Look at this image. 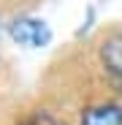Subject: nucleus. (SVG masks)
Wrapping results in <instances>:
<instances>
[{
  "label": "nucleus",
  "mask_w": 122,
  "mask_h": 125,
  "mask_svg": "<svg viewBox=\"0 0 122 125\" xmlns=\"http://www.w3.org/2000/svg\"><path fill=\"white\" fill-rule=\"evenodd\" d=\"M98 62L106 82L114 90H122V30H109L98 41Z\"/></svg>",
  "instance_id": "nucleus-1"
},
{
  "label": "nucleus",
  "mask_w": 122,
  "mask_h": 125,
  "mask_svg": "<svg viewBox=\"0 0 122 125\" xmlns=\"http://www.w3.org/2000/svg\"><path fill=\"white\" fill-rule=\"evenodd\" d=\"M11 38L16 41L19 46H27V49H41L52 41V30L46 27L44 19H30L22 16L11 25Z\"/></svg>",
  "instance_id": "nucleus-2"
},
{
  "label": "nucleus",
  "mask_w": 122,
  "mask_h": 125,
  "mask_svg": "<svg viewBox=\"0 0 122 125\" xmlns=\"http://www.w3.org/2000/svg\"><path fill=\"white\" fill-rule=\"evenodd\" d=\"M79 125H122V103L103 98L81 109Z\"/></svg>",
  "instance_id": "nucleus-3"
},
{
  "label": "nucleus",
  "mask_w": 122,
  "mask_h": 125,
  "mask_svg": "<svg viewBox=\"0 0 122 125\" xmlns=\"http://www.w3.org/2000/svg\"><path fill=\"white\" fill-rule=\"evenodd\" d=\"M19 125H63V122L54 120V117H52V114H46V112H35V114L25 117Z\"/></svg>",
  "instance_id": "nucleus-4"
}]
</instances>
